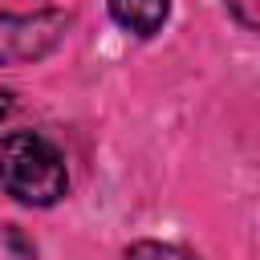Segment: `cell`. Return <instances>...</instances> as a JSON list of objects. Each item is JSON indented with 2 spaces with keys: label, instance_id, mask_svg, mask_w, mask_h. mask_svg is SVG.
Instances as JSON below:
<instances>
[{
  "label": "cell",
  "instance_id": "obj_1",
  "mask_svg": "<svg viewBox=\"0 0 260 260\" xmlns=\"http://www.w3.org/2000/svg\"><path fill=\"white\" fill-rule=\"evenodd\" d=\"M0 187L28 203V207H49L65 195L69 175L61 150L37 134V130H12L0 138Z\"/></svg>",
  "mask_w": 260,
  "mask_h": 260
},
{
  "label": "cell",
  "instance_id": "obj_2",
  "mask_svg": "<svg viewBox=\"0 0 260 260\" xmlns=\"http://www.w3.org/2000/svg\"><path fill=\"white\" fill-rule=\"evenodd\" d=\"M69 28V16L57 8L45 12H0V65H24L41 61L61 45Z\"/></svg>",
  "mask_w": 260,
  "mask_h": 260
},
{
  "label": "cell",
  "instance_id": "obj_3",
  "mask_svg": "<svg viewBox=\"0 0 260 260\" xmlns=\"http://www.w3.org/2000/svg\"><path fill=\"white\" fill-rule=\"evenodd\" d=\"M106 4H110V16L134 37H154L171 12V0H106Z\"/></svg>",
  "mask_w": 260,
  "mask_h": 260
},
{
  "label": "cell",
  "instance_id": "obj_4",
  "mask_svg": "<svg viewBox=\"0 0 260 260\" xmlns=\"http://www.w3.org/2000/svg\"><path fill=\"white\" fill-rule=\"evenodd\" d=\"M126 260H199L195 252L179 248V244H158V240H138L126 248Z\"/></svg>",
  "mask_w": 260,
  "mask_h": 260
},
{
  "label": "cell",
  "instance_id": "obj_5",
  "mask_svg": "<svg viewBox=\"0 0 260 260\" xmlns=\"http://www.w3.org/2000/svg\"><path fill=\"white\" fill-rule=\"evenodd\" d=\"M0 260H37L32 240L16 223H0Z\"/></svg>",
  "mask_w": 260,
  "mask_h": 260
},
{
  "label": "cell",
  "instance_id": "obj_6",
  "mask_svg": "<svg viewBox=\"0 0 260 260\" xmlns=\"http://www.w3.org/2000/svg\"><path fill=\"white\" fill-rule=\"evenodd\" d=\"M223 4H228V12H232L244 28H256V4H260V0H223Z\"/></svg>",
  "mask_w": 260,
  "mask_h": 260
},
{
  "label": "cell",
  "instance_id": "obj_7",
  "mask_svg": "<svg viewBox=\"0 0 260 260\" xmlns=\"http://www.w3.org/2000/svg\"><path fill=\"white\" fill-rule=\"evenodd\" d=\"M8 114H12V98H8V93H4V89H0V122H4V118H8Z\"/></svg>",
  "mask_w": 260,
  "mask_h": 260
}]
</instances>
